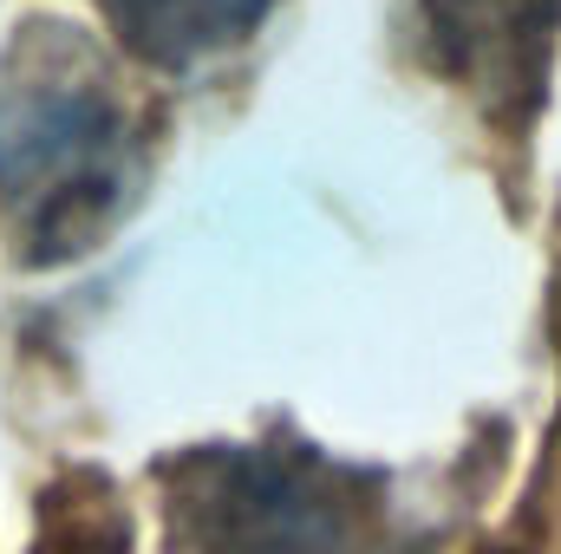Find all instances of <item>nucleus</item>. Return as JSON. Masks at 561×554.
<instances>
[{
  "label": "nucleus",
  "mask_w": 561,
  "mask_h": 554,
  "mask_svg": "<svg viewBox=\"0 0 561 554\" xmlns=\"http://www.w3.org/2000/svg\"><path fill=\"white\" fill-rule=\"evenodd\" d=\"M170 529L190 554H405L386 476L307 443L203 450L176 470Z\"/></svg>",
  "instance_id": "nucleus-1"
},
{
  "label": "nucleus",
  "mask_w": 561,
  "mask_h": 554,
  "mask_svg": "<svg viewBox=\"0 0 561 554\" xmlns=\"http://www.w3.org/2000/svg\"><path fill=\"white\" fill-rule=\"evenodd\" d=\"M268 7L275 0H112V20L138 59L163 72H196L242 46L268 20Z\"/></svg>",
  "instance_id": "nucleus-4"
},
{
  "label": "nucleus",
  "mask_w": 561,
  "mask_h": 554,
  "mask_svg": "<svg viewBox=\"0 0 561 554\" xmlns=\"http://www.w3.org/2000/svg\"><path fill=\"white\" fill-rule=\"evenodd\" d=\"M549 26L556 0H419V39L431 66L477 85L483 99H536Z\"/></svg>",
  "instance_id": "nucleus-3"
},
{
  "label": "nucleus",
  "mask_w": 561,
  "mask_h": 554,
  "mask_svg": "<svg viewBox=\"0 0 561 554\" xmlns=\"http://www.w3.org/2000/svg\"><path fill=\"white\" fill-rule=\"evenodd\" d=\"M138 183L131 125L112 92L20 66L0 79V196L13 203L26 262H66L99 249Z\"/></svg>",
  "instance_id": "nucleus-2"
}]
</instances>
